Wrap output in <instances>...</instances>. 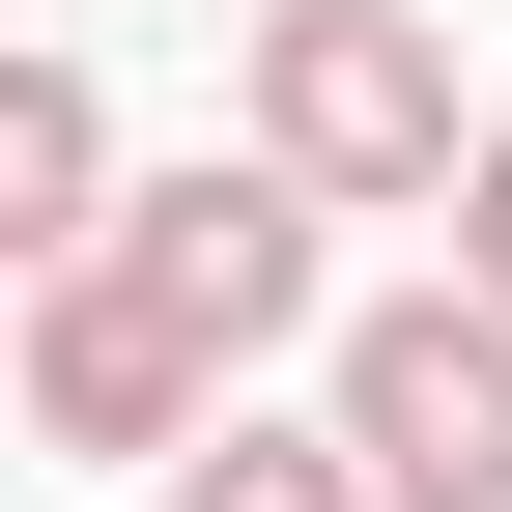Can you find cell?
I'll return each mask as SVG.
<instances>
[{
    "instance_id": "6da1fadb",
    "label": "cell",
    "mask_w": 512,
    "mask_h": 512,
    "mask_svg": "<svg viewBox=\"0 0 512 512\" xmlns=\"http://www.w3.org/2000/svg\"><path fill=\"white\" fill-rule=\"evenodd\" d=\"M228 143H285L342 228H456L484 86H456V29H427V0H256V114H228Z\"/></svg>"
},
{
    "instance_id": "7a4b0ae2",
    "label": "cell",
    "mask_w": 512,
    "mask_h": 512,
    "mask_svg": "<svg viewBox=\"0 0 512 512\" xmlns=\"http://www.w3.org/2000/svg\"><path fill=\"white\" fill-rule=\"evenodd\" d=\"M313 399L370 427V484H399V512H512V313H484V285L342 313V370H313Z\"/></svg>"
},
{
    "instance_id": "3957f363",
    "label": "cell",
    "mask_w": 512,
    "mask_h": 512,
    "mask_svg": "<svg viewBox=\"0 0 512 512\" xmlns=\"http://www.w3.org/2000/svg\"><path fill=\"white\" fill-rule=\"evenodd\" d=\"M228 399H256V370H228L171 285H114V256H57V285H29V456H200Z\"/></svg>"
},
{
    "instance_id": "277c9868",
    "label": "cell",
    "mask_w": 512,
    "mask_h": 512,
    "mask_svg": "<svg viewBox=\"0 0 512 512\" xmlns=\"http://www.w3.org/2000/svg\"><path fill=\"white\" fill-rule=\"evenodd\" d=\"M313 228H342V200H313L285 143H200V171H143V200H114V285H171V313L256 370V342H313Z\"/></svg>"
},
{
    "instance_id": "5b68a950",
    "label": "cell",
    "mask_w": 512,
    "mask_h": 512,
    "mask_svg": "<svg viewBox=\"0 0 512 512\" xmlns=\"http://www.w3.org/2000/svg\"><path fill=\"white\" fill-rule=\"evenodd\" d=\"M114 200H143V171H114V86L86 57H0V256L57 285V256H114Z\"/></svg>"
},
{
    "instance_id": "8992f818",
    "label": "cell",
    "mask_w": 512,
    "mask_h": 512,
    "mask_svg": "<svg viewBox=\"0 0 512 512\" xmlns=\"http://www.w3.org/2000/svg\"><path fill=\"white\" fill-rule=\"evenodd\" d=\"M171 512H399V484H370V427H342V399H313V427H256V399H228L200 456H171Z\"/></svg>"
},
{
    "instance_id": "52a82bcc",
    "label": "cell",
    "mask_w": 512,
    "mask_h": 512,
    "mask_svg": "<svg viewBox=\"0 0 512 512\" xmlns=\"http://www.w3.org/2000/svg\"><path fill=\"white\" fill-rule=\"evenodd\" d=\"M456 285L512 313V114H484V171H456Z\"/></svg>"
}]
</instances>
